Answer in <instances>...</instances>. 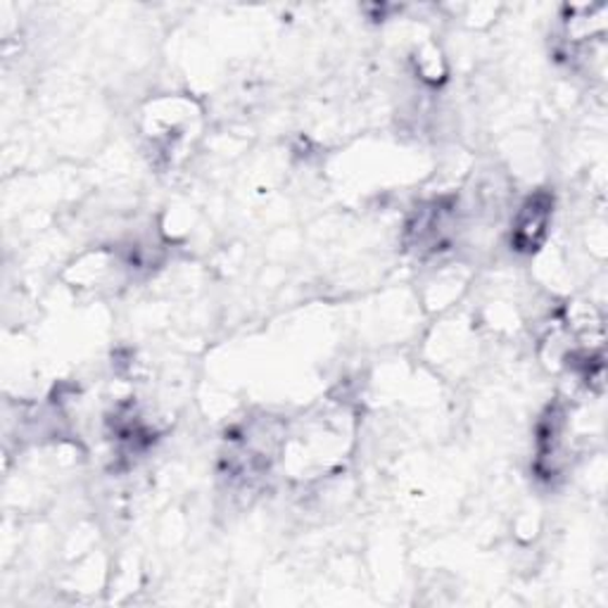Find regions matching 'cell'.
<instances>
[{
    "label": "cell",
    "instance_id": "cell-1",
    "mask_svg": "<svg viewBox=\"0 0 608 608\" xmlns=\"http://www.w3.org/2000/svg\"><path fill=\"white\" fill-rule=\"evenodd\" d=\"M551 200L547 195H535L525 202L518 212L516 228H513V246L518 250H535L539 240L545 238L547 222H549Z\"/></svg>",
    "mask_w": 608,
    "mask_h": 608
}]
</instances>
